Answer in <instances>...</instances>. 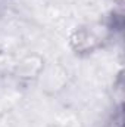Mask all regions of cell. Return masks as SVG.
Returning <instances> with one entry per match:
<instances>
[{
    "instance_id": "obj_1",
    "label": "cell",
    "mask_w": 125,
    "mask_h": 127,
    "mask_svg": "<svg viewBox=\"0 0 125 127\" xmlns=\"http://www.w3.org/2000/svg\"><path fill=\"white\" fill-rule=\"evenodd\" d=\"M102 37L91 27H77L69 35V47L78 56L94 53L102 46Z\"/></svg>"
},
{
    "instance_id": "obj_2",
    "label": "cell",
    "mask_w": 125,
    "mask_h": 127,
    "mask_svg": "<svg viewBox=\"0 0 125 127\" xmlns=\"http://www.w3.org/2000/svg\"><path fill=\"white\" fill-rule=\"evenodd\" d=\"M46 68V61L38 53H30L24 56L15 68V75L22 81H35L41 77Z\"/></svg>"
},
{
    "instance_id": "obj_3",
    "label": "cell",
    "mask_w": 125,
    "mask_h": 127,
    "mask_svg": "<svg viewBox=\"0 0 125 127\" xmlns=\"http://www.w3.org/2000/svg\"><path fill=\"white\" fill-rule=\"evenodd\" d=\"M0 127H18L16 117L10 109L0 111Z\"/></svg>"
},
{
    "instance_id": "obj_4",
    "label": "cell",
    "mask_w": 125,
    "mask_h": 127,
    "mask_svg": "<svg viewBox=\"0 0 125 127\" xmlns=\"http://www.w3.org/2000/svg\"><path fill=\"white\" fill-rule=\"evenodd\" d=\"M1 16H3V6H1V3H0V19H1Z\"/></svg>"
},
{
    "instance_id": "obj_5",
    "label": "cell",
    "mask_w": 125,
    "mask_h": 127,
    "mask_svg": "<svg viewBox=\"0 0 125 127\" xmlns=\"http://www.w3.org/2000/svg\"><path fill=\"white\" fill-rule=\"evenodd\" d=\"M116 1H118V3H119V4H121V3H122V1H124V0H116Z\"/></svg>"
}]
</instances>
